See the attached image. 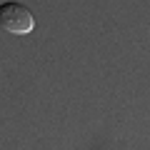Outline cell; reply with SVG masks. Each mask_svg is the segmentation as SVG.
<instances>
[{"instance_id": "1", "label": "cell", "mask_w": 150, "mask_h": 150, "mask_svg": "<svg viewBox=\"0 0 150 150\" xmlns=\"http://www.w3.org/2000/svg\"><path fill=\"white\" fill-rule=\"evenodd\" d=\"M0 25L8 33L25 35V33H30L35 28V18L20 3H5V5H0Z\"/></svg>"}]
</instances>
